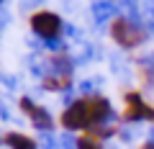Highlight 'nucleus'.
I'll return each mask as SVG.
<instances>
[{"instance_id": "nucleus-1", "label": "nucleus", "mask_w": 154, "mask_h": 149, "mask_svg": "<svg viewBox=\"0 0 154 149\" xmlns=\"http://www.w3.org/2000/svg\"><path fill=\"white\" fill-rule=\"evenodd\" d=\"M108 33L113 36V41L121 49H136L139 44H144V41L149 39V33H146V28H141V26H136V23H131L128 18H116L113 23H110V28H108Z\"/></svg>"}, {"instance_id": "nucleus-2", "label": "nucleus", "mask_w": 154, "mask_h": 149, "mask_svg": "<svg viewBox=\"0 0 154 149\" xmlns=\"http://www.w3.org/2000/svg\"><path fill=\"white\" fill-rule=\"evenodd\" d=\"M28 26H31V33L38 36L41 41L62 36V31H64V21H62V16L54 13V11H36V13H31Z\"/></svg>"}, {"instance_id": "nucleus-3", "label": "nucleus", "mask_w": 154, "mask_h": 149, "mask_svg": "<svg viewBox=\"0 0 154 149\" xmlns=\"http://www.w3.org/2000/svg\"><path fill=\"white\" fill-rule=\"evenodd\" d=\"M62 123H64L67 131L90 129V126H93V121H90V103H88V100H77V103H72L69 108H64Z\"/></svg>"}, {"instance_id": "nucleus-4", "label": "nucleus", "mask_w": 154, "mask_h": 149, "mask_svg": "<svg viewBox=\"0 0 154 149\" xmlns=\"http://www.w3.org/2000/svg\"><path fill=\"white\" fill-rule=\"evenodd\" d=\"M90 18L98 28L113 23L116 18H121V8H118V0H93L90 3Z\"/></svg>"}, {"instance_id": "nucleus-5", "label": "nucleus", "mask_w": 154, "mask_h": 149, "mask_svg": "<svg viewBox=\"0 0 154 149\" xmlns=\"http://www.w3.org/2000/svg\"><path fill=\"white\" fill-rule=\"evenodd\" d=\"M21 108L28 113V118H31V126H33V129H38V131H51L54 118H51V113L44 108V105L33 103L31 98H21Z\"/></svg>"}, {"instance_id": "nucleus-6", "label": "nucleus", "mask_w": 154, "mask_h": 149, "mask_svg": "<svg viewBox=\"0 0 154 149\" xmlns=\"http://www.w3.org/2000/svg\"><path fill=\"white\" fill-rule=\"evenodd\" d=\"M126 103H128V110H126L128 123H139L144 118H154V108L144 103L141 93H126Z\"/></svg>"}, {"instance_id": "nucleus-7", "label": "nucleus", "mask_w": 154, "mask_h": 149, "mask_svg": "<svg viewBox=\"0 0 154 149\" xmlns=\"http://www.w3.org/2000/svg\"><path fill=\"white\" fill-rule=\"evenodd\" d=\"M5 144L11 149H36V139L26 136V134H21V131H11L5 136Z\"/></svg>"}, {"instance_id": "nucleus-8", "label": "nucleus", "mask_w": 154, "mask_h": 149, "mask_svg": "<svg viewBox=\"0 0 154 149\" xmlns=\"http://www.w3.org/2000/svg\"><path fill=\"white\" fill-rule=\"evenodd\" d=\"M44 49H49L51 54H64V49H67V39H64V36L46 39V41H44Z\"/></svg>"}, {"instance_id": "nucleus-9", "label": "nucleus", "mask_w": 154, "mask_h": 149, "mask_svg": "<svg viewBox=\"0 0 154 149\" xmlns=\"http://www.w3.org/2000/svg\"><path fill=\"white\" fill-rule=\"evenodd\" d=\"M62 36L64 39H72V41H77V44H82V28L80 26H75V23H64V31H62Z\"/></svg>"}, {"instance_id": "nucleus-10", "label": "nucleus", "mask_w": 154, "mask_h": 149, "mask_svg": "<svg viewBox=\"0 0 154 149\" xmlns=\"http://www.w3.org/2000/svg\"><path fill=\"white\" fill-rule=\"evenodd\" d=\"M11 21H13V16H11V11H8L5 5H0V31H5V28L11 26Z\"/></svg>"}, {"instance_id": "nucleus-11", "label": "nucleus", "mask_w": 154, "mask_h": 149, "mask_svg": "<svg viewBox=\"0 0 154 149\" xmlns=\"http://www.w3.org/2000/svg\"><path fill=\"white\" fill-rule=\"evenodd\" d=\"M41 3H46V0H21V3H18V8H21L23 13H28V11H31V13H36L33 8H38Z\"/></svg>"}, {"instance_id": "nucleus-12", "label": "nucleus", "mask_w": 154, "mask_h": 149, "mask_svg": "<svg viewBox=\"0 0 154 149\" xmlns=\"http://www.w3.org/2000/svg\"><path fill=\"white\" fill-rule=\"evenodd\" d=\"M80 149H103V147H100V141H98V139L85 136V139H80Z\"/></svg>"}, {"instance_id": "nucleus-13", "label": "nucleus", "mask_w": 154, "mask_h": 149, "mask_svg": "<svg viewBox=\"0 0 154 149\" xmlns=\"http://www.w3.org/2000/svg\"><path fill=\"white\" fill-rule=\"evenodd\" d=\"M41 144H44V149H57V141L49 131H41Z\"/></svg>"}, {"instance_id": "nucleus-14", "label": "nucleus", "mask_w": 154, "mask_h": 149, "mask_svg": "<svg viewBox=\"0 0 154 149\" xmlns=\"http://www.w3.org/2000/svg\"><path fill=\"white\" fill-rule=\"evenodd\" d=\"M0 82L5 85V88H11V90H16V85H18V80H16V77H8L5 72H0Z\"/></svg>"}, {"instance_id": "nucleus-15", "label": "nucleus", "mask_w": 154, "mask_h": 149, "mask_svg": "<svg viewBox=\"0 0 154 149\" xmlns=\"http://www.w3.org/2000/svg\"><path fill=\"white\" fill-rule=\"evenodd\" d=\"M0 118H11V113H8V108H5V100H0Z\"/></svg>"}, {"instance_id": "nucleus-16", "label": "nucleus", "mask_w": 154, "mask_h": 149, "mask_svg": "<svg viewBox=\"0 0 154 149\" xmlns=\"http://www.w3.org/2000/svg\"><path fill=\"white\" fill-rule=\"evenodd\" d=\"M149 144H154V126L149 129Z\"/></svg>"}, {"instance_id": "nucleus-17", "label": "nucleus", "mask_w": 154, "mask_h": 149, "mask_svg": "<svg viewBox=\"0 0 154 149\" xmlns=\"http://www.w3.org/2000/svg\"><path fill=\"white\" fill-rule=\"evenodd\" d=\"M141 149H154V144H146V147H141Z\"/></svg>"}]
</instances>
